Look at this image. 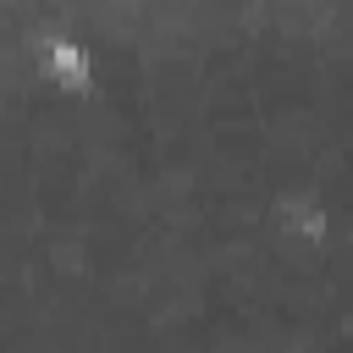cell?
Segmentation results:
<instances>
[{
    "label": "cell",
    "mask_w": 353,
    "mask_h": 353,
    "mask_svg": "<svg viewBox=\"0 0 353 353\" xmlns=\"http://www.w3.org/2000/svg\"><path fill=\"white\" fill-rule=\"evenodd\" d=\"M39 72H44V83H55V88H66V94L94 88V55H88V44H83L77 33H66V28H50V33L39 39Z\"/></svg>",
    "instance_id": "cell-1"
}]
</instances>
